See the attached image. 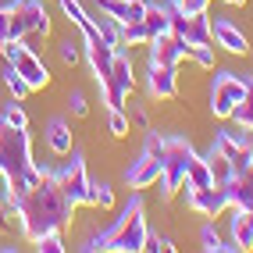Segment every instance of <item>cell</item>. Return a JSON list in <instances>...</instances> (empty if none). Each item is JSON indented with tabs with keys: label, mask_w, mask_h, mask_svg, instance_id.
Returning a JSON list of instances; mask_svg holds the SVG:
<instances>
[{
	"label": "cell",
	"mask_w": 253,
	"mask_h": 253,
	"mask_svg": "<svg viewBox=\"0 0 253 253\" xmlns=\"http://www.w3.org/2000/svg\"><path fill=\"white\" fill-rule=\"evenodd\" d=\"M196 157V150L189 139L182 136H164V168H161V193L175 196L185 185V168Z\"/></svg>",
	"instance_id": "5b68a950"
},
{
	"label": "cell",
	"mask_w": 253,
	"mask_h": 253,
	"mask_svg": "<svg viewBox=\"0 0 253 253\" xmlns=\"http://www.w3.org/2000/svg\"><path fill=\"white\" fill-rule=\"evenodd\" d=\"M100 89H104V104H107V107H122V111H125L132 89H136V75H132L128 54H122V50H118L114 68L107 72V79H100Z\"/></svg>",
	"instance_id": "ba28073f"
},
{
	"label": "cell",
	"mask_w": 253,
	"mask_h": 253,
	"mask_svg": "<svg viewBox=\"0 0 253 253\" xmlns=\"http://www.w3.org/2000/svg\"><path fill=\"white\" fill-rule=\"evenodd\" d=\"M0 171L11 178V189H14V200L22 193H29L36 185L46 168H40L32 161V136L29 128H14L7 122H0Z\"/></svg>",
	"instance_id": "7a4b0ae2"
},
{
	"label": "cell",
	"mask_w": 253,
	"mask_h": 253,
	"mask_svg": "<svg viewBox=\"0 0 253 253\" xmlns=\"http://www.w3.org/2000/svg\"><path fill=\"white\" fill-rule=\"evenodd\" d=\"M7 204H14V189H11V178L0 171V207H7Z\"/></svg>",
	"instance_id": "8d00e7d4"
},
{
	"label": "cell",
	"mask_w": 253,
	"mask_h": 253,
	"mask_svg": "<svg viewBox=\"0 0 253 253\" xmlns=\"http://www.w3.org/2000/svg\"><path fill=\"white\" fill-rule=\"evenodd\" d=\"M185 57L193 64H200V68H214V46H189Z\"/></svg>",
	"instance_id": "836d02e7"
},
{
	"label": "cell",
	"mask_w": 253,
	"mask_h": 253,
	"mask_svg": "<svg viewBox=\"0 0 253 253\" xmlns=\"http://www.w3.org/2000/svg\"><path fill=\"white\" fill-rule=\"evenodd\" d=\"M54 178H57L61 193L68 196V204H72V207L89 204V185H93V182H89V175H86V161H82L79 154H72V161H68V164L57 168Z\"/></svg>",
	"instance_id": "30bf717a"
},
{
	"label": "cell",
	"mask_w": 253,
	"mask_h": 253,
	"mask_svg": "<svg viewBox=\"0 0 253 253\" xmlns=\"http://www.w3.org/2000/svg\"><path fill=\"white\" fill-rule=\"evenodd\" d=\"M150 64H168V68H178V61L189 54V43L178 40L175 32H164V36L150 40Z\"/></svg>",
	"instance_id": "4fadbf2b"
},
{
	"label": "cell",
	"mask_w": 253,
	"mask_h": 253,
	"mask_svg": "<svg viewBox=\"0 0 253 253\" xmlns=\"http://www.w3.org/2000/svg\"><path fill=\"white\" fill-rule=\"evenodd\" d=\"M68 111H72V118H86V114H89V100H86V93L75 89V93L68 96Z\"/></svg>",
	"instance_id": "e575fe53"
},
{
	"label": "cell",
	"mask_w": 253,
	"mask_h": 253,
	"mask_svg": "<svg viewBox=\"0 0 253 253\" xmlns=\"http://www.w3.org/2000/svg\"><path fill=\"white\" fill-rule=\"evenodd\" d=\"M232 122L239 125L243 132H253V82H250V89H246V96L235 104V111H232Z\"/></svg>",
	"instance_id": "cb8c5ba5"
},
{
	"label": "cell",
	"mask_w": 253,
	"mask_h": 253,
	"mask_svg": "<svg viewBox=\"0 0 253 253\" xmlns=\"http://www.w3.org/2000/svg\"><path fill=\"white\" fill-rule=\"evenodd\" d=\"M0 122H7V125H14V128H29V114L22 111V100H7V107H4V114H0Z\"/></svg>",
	"instance_id": "4dcf8cb0"
},
{
	"label": "cell",
	"mask_w": 253,
	"mask_h": 253,
	"mask_svg": "<svg viewBox=\"0 0 253 253\" xmlns=\"http://www.w3.org/2000/svg\"><path fill=\"white\" fill-rule=\"evenodd\" d=\"M225 4H232V7H246V0H225Z\"/></svg>",
	"instance_id": "ab89813d"
},
{
	"label": "cell",
	"mask_w": 253,
	"mask_h": 253,
	"mask_svg": "<svg viewBox=\"0 0 253 253\" xmlns=\"http://www.w3.org/2000/svg\"><path fill=\"white\" fill-rule=\"evenodd\" d=\"M143 25H146V32H150V40H157V36H164V32H171V7H168V4H146Z\"/></svg>",
	"instance_id": "ffe728a7"
},
{
	"label": "cell",
	"mask_w": 253,
	"mask_h": 253,
	"mask_svg": "<svg viewBox=\"0 0 253 253\" xmlns=\"http://www.w3.org/2000/svg\"><path fill=\"white\" fill-rule=\"evenodd\" d=\"M46 146H50V154H72V146H75V136H72V125H68V118H50V125H46Z\"/></svg>",
	"instance_id": "2e32d148"
},
{
	"label": "cell",
	"mask_w": 253,
	"mask_h": 253,
	"mask_svg": "<svg viewBox=\"0 0 253 253\" xmlns=\"http://www.w3.org/2000/svg\"><path fill=\"white\" fill-rule=\"evenodd\" d=\"M232 243H235V250H253V207H235Z\"/></svg>",
	"instance_id": "d6986e66"
},
{
	"label": "cell",
	"mask_w": 253,
	"mask_h": 253,
	"mask_svg": "<svg viewBox=\"0 0 253 253\" xmlns=\"http://www.w3.org/2000/svg\"><path fill=\"white\" fill-rule=\"evenodd\" d=\"M96 7H100V11H107L118 25L139 22V18H143V11H146L143 0H96Z\"/></svg>",
	"instance_id": "e0dca14e"
},
{
	"label": "cell",
	"mask_w": 253,
	"mask_h": 253,
	"mask_svg": "<svg viewBox=\"0 0 253 253\" xmlns=\"http://www.w3.org/2000/svg\"><path fill=\"white\" fill-rule=\"evenodd\" d=\"M214 150H221V154L232 161L235 171H243V168L253 164V143L246 139V132H217L214 136Z\"/></svg>",
	"instance_id": "7c38bea8"
},
{
	"label": "cell",
	"mask_w": 253,
	"mask_h": 253,
	"mask_svg": "<svg viewBox=\"0 0 253 253\" xmlns=\"http://www.w3.org/2000/svg\"><path fill=\"white\" fill-rule=\"evenodd\" d=\"M146 235H150V228H146V207H143L139 196H132L128 204H125V211H122V217H118V221H114L107 232H100V235H93V239H86L79 250L139 253V250L146 246Z\"/></svg>",
	"instance_id": "3957f363"
},
{
	"label": "cell",
	"mask_w": 253,
	"mask_h": 253,
	"mask_svg": "<svg viewBox=\"0 0 253 253\" xmlns=\"http://www.w3.org/2000/svg\"><path fill=\"white\" fill-rule=\"evenodd\" d=\"M161 168H164V136L146 132L143 154L125 168V185L128 189H150V185L161 182Z\"/></svg>",
	"instance_id": "277c9868"
},
{
	"label": "cell",
	"mask_w": 253,
	"mask_h": 253,
	"mask_svg": "<svg viewBox=\"0 0 253 253\" xmlns=\"http://www.w3.org/2000/svg\"><path fill=\"white\" fill-rule=\"evenodd\" d=\"M72 204L61 193V185L54 178V171H46L29 193H22L14 200V214H18V228L29 243H36L46 232H64L72 221Z\"/></svg>",
	"instance_id": "6da1fadb"
},
{
	"label": "cell",
	"mask_w": 253,
	"mask_h": 253,
	"mask_svg": "<svg viewBox=\"0 0 253 253\" xmlns=\"http://www.w3.org/2000/svg\"><path fill=\"white\" fill-rule=\"evenodd\" d=\"M7 40H11V11L0 7V46H4Z\"/></svg>",
	"instance_id": "74e56055"
},
{
	"label": "cell",
	"mask_w": 253,
	"mask_h": 253,
	"mask_svg": "<svg viewBox=\"0 0 253 253\" xmlns=\"http://www.w3.org/2000/svg\"><path fill=\"white\" fill-rule=\"evenodd\" d=\"M57 4H61V11H64V14H68V22H72V25H75L79 32L93 25V18H89V11H86V7H82V4H79V0H57Z\"/></svg>",
	"instance_id": "d4e9b609"
},
{
	"label": "cell",
	"mask_w": 253,
	"mask_h": 253,
	"mask_svg": "<svg viewBox=\"0 0 253 253\" xmlns=\"http://www.w3.org/2000/svg\"><path fill=\"white\" fill-rule=\"evenodd\" d=\"M246 89H250V79L235 75V72L214 75V86H211V114L214 118H232L235 104L246 96Z\"/></svg>",
	"instance_id": "9c48e42d"
},
{
	"label": "cell",
	"mask_w": 253,
	"mask_h": 253,
	"mask_svg": "<svg viewBox=\"0 0 253 253\" xmlns=\"http://www.w3.org/2000/svg\"><path fill=\"white\" fill-rule=\"evenodd\" d=\"M200 243H204V250H207V253H232V250H235V243L228 246L221 235H217V228H214V225H204V232H200Z\"/></svg>",
	"instance_id": "83f0119b"
},
{
	"label": "cell",
	"mask_w": 253,
	"mask_h": 253,
	"mask_svg": "<svg viewBox=\"0 0 253 253\" xmlns=\"http://www.w3.org/2000/svg\"><path fill=\"white\" fill-rule=\"evenodd\" d=\"M207 185H214V175L207 168V157H193L189 168H185V189H207Z\"/></svg>",
	"instance_id": "44dd1931"
},
{
	"label": "cell",
	"mask_w": 253,
	"mask_h": 253,
	"mask_svg": "<svg viewBox=\"0 0 253 253\" xmlns=\"http://www.w3.org/2000/svg\"><path fill=\"white\" fill-rule=\"evenodd\" d=\"M57 54H61V61L68 64V68H75V64L82 61V43H72V40H64V43L57 46Z\"/></svg>",
	"instance_id": "d6a6232c"
},
{
	"label": "cell",
	"mask_w": 253,
	"mask_h": 253,
	"mask_svg": "<svg viewBox=\"0 0 253 253\" xmlns=\"http://www.w3.org/2000/svg\"><path fill=\"white\" fill-rule=\"evenodd\" d=\"M32 246H36L40 253H61V250H64V239H61V232H46V235H40Z\"/></svg>",
	"instance_id": "1f68e13d"
},
{
	"label": "cell",
	"mask_w": 253,
	"mask_h": 253,
	"mask_svg": "<svg viewBox=\"0 0 253 253\" xmlns=\"http://www.w3.org/2000/svg\"><path fill=\"white\" fill-rule=\"evenodd\" d=\"M211 32H214V46H225L228 54H246L250 50V40H246V32L228 22V18H214L211 22Z\"/></svg>",
	"instance_id": "9a60e30c"
},
{
	"label": "cell",
	"mask_w": 253,
	"mask_h": 253,
	"mask_svg": "<svg viewBox=\"0 0 253 253\" xmlns=\"http://www.w3.org/2000/svg\"><path fill=\"white\" fill-rule=\"evenodd\" d=\"M0 54H4L11 68L29 82V89H46V86H50L46 64L40 61V54H36L32 46H25V40H7L4 46H0Z\"/></svg>",
	"instance_id": "8992f818"
},
{
	"label": "cell",
	"mask_w": 253,
	"mask_h": 253,
	"mask_svg": "<svg viewBox=\"0 0 253 253\" xmlns=\"http://www.w3.org/2000/svg\"><path fill=\"white\" fill-rule=\"evenodd\" d=\"M136 125H139V128H146V125H150V122H146V111H136Z\"/></svg>",
	"instance_id": "f35d334b"
},
{
	"label": "cell",
	"mask_w": 253,
	"mask_h": 253,
	"mask_svg": "<svg viewBox=\"0 0 253 253\" xmlns=\"http://www.w3.org/2000/svg\"><path fill=\"white\" fill-rule=\"evenodd\" d=\"M107 128H111L114 139H125L128 132H132V122H128V114L122 107H107Z\"/></svg>",
	"instance_id": "4316f807"
},
{
	"label": "cell",
	"mask_w": 253,
	"mask_h": 253,
	"mask_svg": "<svg viewBox=\"0 0 253 253\" xmlns=\"http://www.w3.org/2000/svg\"><path fill=\"white\" fill-rule=\"evenodd\" d=\"M185 204H189V211L204 214V217H221L232 204H228V189L225 185H207V189H189V196H185Z\"/></svg>",
	"instance_id": "8fae6325"
},
{
	"label": "cell",
	"mask_w": 253,
	"mask_h": 253,
	"mask_svg": "<svg viewBox=\"0 0 253 253\" xmlns=\"http://www.w3.org/2000/svg\"><path fill=\"white\" fill-rule=\"evenodd\" d=\"M7 11H11V40L50 36V14L43 7V0H14Z\"/></svg>",
	"instance_id": "52a82bcc"
},
{
	"label": "cell",
	"mask_w": 253,
	"mask_h": 253,
	"mask_svg": "<svg viewBox=\"0 0 253 253\" xmlns=\"http://www.w3.org/2000/svg\"><path fill=\"white\" fill-rule=\"evenodd\" d=\"M204 157H207V168H211V175H214V185H228V182H232V175H235L232 161L221 154V150H214V146L207 150Z\"/></svg>",
	"instance_id": "7402d4cb"
},
{
	"label": "cell",
	"mask_w": 253,
	"mask_h": 253,
	"mask_svg": "<svg viewBox=\"0 0 253 253\" xmlns=\"http://www.w3.org/2000/svg\"><path fill=\"white\" fill-rule=\"evenodd\" d=\"M89 204L100 207V211H111L114 207V189H111L107 182H93L89 185Z\"/></svg>",
	"instance_id": "f1b7e54d"
},
{
	"label": "cell",
	"mask_w": 253,
	"mask_h": 253,
	"mask_svg": "<svg viewBox=\"0 0 253 253\" xmlns=\"http://www.w3.org/2000/svg\"><path fill=\"white\" fill-rule=\"evenodd\" d=\"M146 89H150L154 100H175L178 96V68L146 64Z\"/></svg>",
	"instance_id": "5bb4252c"
},
{
	"label": "cell",
	"mask_w": 253,
	"mask_h": 253,
	"mask_svg": "<svg viewBox=\"0 0 253 253\" xmlns=\"http://www.w3.org/2000/svg\"><path fill=\"white\" fill-rule=\"evenodd\" d=\"M89 18H93V25H96L100 36H104L107 43H114L118 50H122V25H118L107 11H100V7H96V14H89Z\"/></svg>",
	"instance_id": "603a6c76"
},
{
	"label": "cell",
	"mask_w": 253,
	"mask_h": 253,
	"mask_svg": "<svg viewBox=\"0 0 253 253\" xmlns=\"http://www.w3.org/2000/svg\"><path fill=\"white\" fill-rule=\"evenodd\" d=\"M4 86H7V93H11L14 100H25V96L32 93V89H29V82H25V79H22L18 72H14V68H11V64H7V68H4Z\"/></svg>",
	"instance_id": "f546056e"
},
{
	"label": "cell",
	"mask_w": 253,
	"mask_h": 253,
	"mask_svg": "<svg viewBox=\"0 0 253 253\" xmlns=\"http://www.w3.org/2000/svg\"><path fill=\"white\" fill-rule=\"evenodd\" d=\"M178 4V11H185V14H207V4L211 0H175Z\"/></svg>",
	"instance_id": "d590c367"
},
{
	"label": "cell",
	"mask_w": 253,
	"mask_h": 253,
	"mask_svg": "<svg viewBox=\"0 0 253 253\" xmlns=\"http://www.w3.org/2000/svg\"><path fill=\"white\" fill-rule=\"evenodd\" d=\"M150 43V32H146V25H143V18L139 22H128V25H122V46H146Z\"/></svg>",
	"instance_id": "484cf974"
},
{
	"label": "cell",
	"mask_w": 253,
	"mask_h": 253,
	"mask_svg": "<svg viewBox=\"0 0 253 253\" xmlns=\"http://www.w3.org/2000/svg\"><path fill=\"white\" fill-rule=\"evenodd\" d=\"M225 189H228V204L232 207H253V164L243 168V171H235Z\"/></svg>",
	"instance_id": "ac0fdd59"
}]
</instances>
